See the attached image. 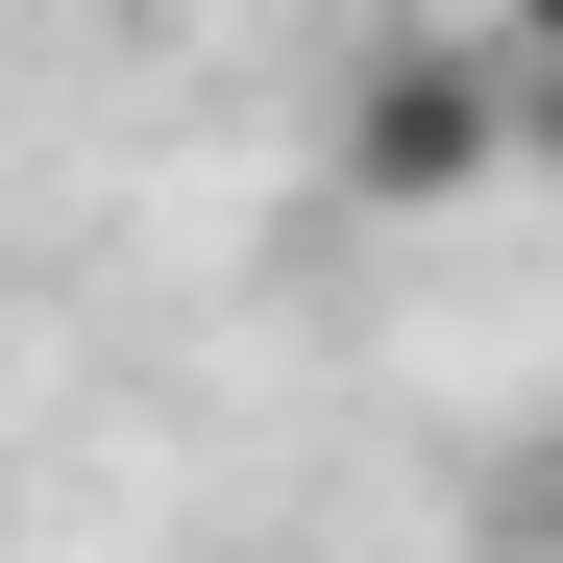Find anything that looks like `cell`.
I'll return each mask as SVG.
<instances>
[{"label":"cell","instance_id":"cell-1","mask_svg":"<svg viewBox=\"0 0 563 563\" xmlns=\"http://www.w3.org/2000/svg\"><path fill=\"white\" fill-rule=\"evenodd\" d=\"M490 172H539V99H515L490 25H367L343 49V197L367 221H441V197H490Z\"/></svg>","mask_w":563,"mask_h":563},{"label":"cell","instance_id":"cell-2","mask_svg":"<svg viewBox=\"0 0 563 563\" xmlns=\"http://www.w3.org/2000/svg\"><path fill=\"white\" fill-rule=\"evenodd\" d=\"M515 563H563V441H539V465H515Z\"/></svg>","mask_w":563,"mask_h":563},{"label":"cell","instance_id":"cell-3","mask_svg":"<svg viewBox=\"0 0 563 563\" xmlns=\"http://www.w3.org/2000/svg\"><path fill=\"white\" fill-rule=\"evenodd\" d=\"M490 49H515V74H563V0H490Z\"/></svg>","mask_w":563,"mask_h":563},{"label":"cell","instance_id":"cell-4","mask_svg":"<svg viewBox=\"0 0 563 563\" xmlns=\"http://www.w3.org/2000/svg\"><path fill=\"white\" fill-rule=\"evenodd\" d=\"M515 99H539V172H563V74H515Z\"/></svg>","mask_w":563,"mask_h":563}]
</instances>
